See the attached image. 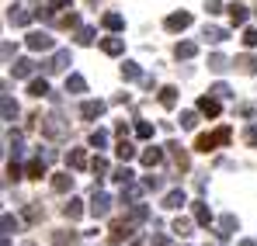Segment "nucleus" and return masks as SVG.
Returning <instances> with one entry per match:
<instances>
[{"mask_svg":"<svg viewBox=\"0 0 257 246\" xmlns=\"http://www.w3.org/2000/svg\"><path fill=\"white\" fill-rule=\"evenodd\" d=\"M229 139H233V128H229V125H222V128L212 132V135H198L195 149H198V153H212V149H219V146H226Z\"/></svg>","mask_w":257,"mask_h":246,"instance_id":"obj_1","label":"nucleus"},{"mask_svg":"<svg viewBox=\"0 0 257 246\" xmlns=\"http://www.w3.org/2000/svg\"><path fill=\"white\" fill-rule=\"evenodd\" d=\"M35 122H39V128H42L45 139H63V135H66V125H63L59 115H39Z\"/></svg>","mask_w":257,"mask_h":246,"instance_id":"obj_2","label":"nucleus"},{"mask_svg":"<svg viewBox=\"0 0 257 246\" xmlns=\"http://www.w3.org/2000/svg\"><path fill=\"white\" fill-rule=\"evenodd\" d=\"M94 218H104L108 211H111V194H104L97 184H94V198H90V208H87Z\"/></svg>","mask_w":257,"mask_h":246,"instance_id":"obj_3","label":"nucleus"},{"mask_svg":"<svg viewBox=\"0 0 257 246\" xmlns=\"http://www.w3.org/2000/svg\"><path fill=\"white\" fill-rule=\"evenodd\" d=\"M70 63H73L70 49H59V52H52V59L42 63V66H45V73H66V70H70Z\"/></svg>","mask_w":257,"mask_h":246,"instance_id":"obj_4","label":"nucleus"},{"mask_svg":"<svg viewBox=\"0 0 257 246\" xmlns=\"http://www.w3.org/2000/svg\"><path fill=\"white\" fill-rule=\"evenodd\" d=\"M236 229H240L236 215H222V218H219V229H215V239H219V243H226V239H233V236H236Z\"/></svg>","mask_w":257,"mask_h":246,"instance_id":"obj_5","label":"nucleus"},{"mask_svg":"<svg viewBox=\"0 0 257 246\" xmlns=\"http://www.w3.org/2000/svg\"><path fill=\"white\" fill-rule=\"evenodd\" d=\"M25 45H28L32 52H49L56 42H52V35H49V32H32V35L25 39Z\"/></svg>","mask_w":257,"mask_h":246,"instance_id":"obj_6","label":"nucleus"},{"mask_svg":"<svg viewBox=\"0 0 257 246\" xmlns=\"http://www.w3.org/2000/svg\"><path fill=\"white\" fill-rule=\"evenodd\" d=\"M7 21H11V25H14V28H28V25H32V21H35V14H32V11H25V7H18V4H14V7H7Z\"/></svg>","mask_w":257,"mask_h":246,"instance_id":"obj_7","label":"nucleus"},{"mask_svg":"<svg viewBox=\"0 0 257 246\" xmlns=\"http://www.w3.org/2000/svg\"><path fill=\"white\" fill-rule=\"evenodd\" d=\"M164 28H167V32H184V28H191V14H188V11H174V14H167Z\"/></svg>","mask_w":257,"mask_h":246,"instance_id":"obj_8","label":"nucleus"},{"mask_svg":"<svg viewBox=\"0 0 257 246\" xmlns=\"http://www.w3.org/2000/svg\"><path fill=\"white\" fill-rule=\"evenodd\" d=\"M104 108H108L104 101H84V104H80V118H84V122H94V118L104 115Z\"/></svg>","mask_w":257,"mask_h":246,"instance_id":"obj_9","label":"nucleus"},{"mask_svg":"<svg viewBox=\"0 0 257 246\" xmlns=\"http://www.w3.org/2000/svg\"><path fill=\"white\" fill-rule=\"evenodd\" d=\"M198 111L209 115V118H215V115L222 111V101H219L215 94H205V97H198Z\"/></svg>","mask_w":257,"mask_h":246,"instance_id":"obj_10","label":"nucleus"},{"mask_svg":"<svg viewBox=\"0 0 257 246\" xmlns=\"http://www.w3.org/2000/svg\"><path fill=\"white\" fill-rule=\"evenodd\" d=\"M164 156H167V146H164V149H160V146H146V149H143V163L150 166V170L164 163Z\"/></svg>","mask_w":257,"mask_h":246,"instance_id":"obj_11","label":"nucleus"},{"mask_svg":"<svg viewBox=\"0 0 257 246\" xmlns=\"http://www.w3.org/2000/svg\"><path fill=\"white\" fill-rule=\"evenodd\" d=\"M125 222H128V225H143V222H150V205H139V201H136V205L128 208Z\"/></svg>","mask_w":257,"mask_h":246,"instance_id":"obj_12","label":"nucleus"},{"mask_svg":"<svg viewBox=\"0 0 257 246\" xmlns=\"http://www.w3.org/2000/svg\"><path fill=\"white\" fill-rule=\"evenodd\" d=\"M143 191H146V184H136V180H132V184H125V187H122V205L132 208L136 201H139V194H143Z\"/></svg>","mask_w":257,"mask_h":246,"instance_id":"obj_13","label":"nucleus"},{"mask_svg":"<svg viewBox=\"0 0 257 246\" xmlns=\"http://www.w3.org/2000/svg\"><path fill=\"white\" fill-rule=\"evenodd\" d=\"M45 163H49V160H45L42 153H39V156H32V160H28V166H25V173H28L32 180H42V177H45Z\"/></svg>","mask_w":257,"mask_h":246,"instance_id":"obj_14","label":"nucleus"},{"mask_svg":"<svg viewBox=\"0 0 257 246\" xmlns=\"http://www.w3.org/2000/svg\"><path fill=\"white\" fill-rule=\"evenodd\" d=\"M101 52H104V56H122V52H125V39H118V35L101 39Z\"/></svg>","mask_w":257,"mask_h":246,"instance_id":"obj_15","label":"nucleus"},{"mask_svg":"<svg viewBox=\"0 0 257 246\" xmlns=\"http://www.w3.org/2000/svg\"><path fill=\"white\" fill-rule=\"evenodd\" d=\"M167 153L174 156V163H177V170H188V166H191V156L184 153V146H177V142H167Z\"/></svg>","mask_w":257,"mask_h":246,"instance_id":"obj_16","label":"nucleus"},{"mask_svg":"<svg viewBox=\"0 0 257 246\" xmlns=\"http://www.w3.org/2000/svg\"><path fill=\"white\" fill-rule=\"evenodd\" d=\"M202 39L212 42V45H219V42L229 39V32H226V28H219V25H205V28H202Z\"/></svg>","mask_w":257,"mask_h":246,"instance_id":"obj_17","label":"nucleus"},{"mask_svg":"<svg viewBox=\"0 0 257 246\" xmlns=\"http://www.w3.org/2000/svg\"><path fill=\"white\" fill-rule=\"evenodd\" d=\"M188 205V194L181 191V187H174V191H167V198H164V208H171V211H177V208Z\"/></svg>","mask_w":257,"mask_h":246,"instance_id":"obj_18","label":"nucleus"},{"mask_svg":"<svg viewBox=\"0 0 257 246\" xmlns=\"http://www.w3.org/2000/svg\"><path fill=\"white\" fill-rule=\"evenodd\" d=\"M191 215H195L198 225H212V208L205 205V201H195V205H191Z\"/></svg>","mask_w":257,"mask_h":246,"instance_id":"obj_19","label":"nucleus"},{"mask_svg":"<svg viewBox=\"0 0 257 246\" xmlns=\"http://www.w3.org/2000/svg\"><path fill=\"white\" fill-rule=\"evenodd\" d=\"M11 73H14V80H28V77L35 73V63H32V59H18V63L11 66Z\"/></svg>","mask_w":257,"mask_h":246,"instance_id":"obj_20","label":"nucleus"},{"mask_svg":"<svg viewBox=\"0 0 257 246\" xmlns=\"http://www.w3.org/2000/svg\"><path fill=\"white\" fill-rule=\"evenodd\" d=\"M80 215H84V201H80V198H70V201L63 205V218H70V222H77Z\"/></svg>","mask_w":257,"mask_h":246,"instance_id":"obj_21","label":"nucleus"},{"mask_svg":"<svg viewBox=\"0 0 257 246\" xmlns=\"http://www.w3.org/2000/svg\"><path fill=\"white\" fill-rule=\"evenodd\" d=\"M226 11H229V21H233V25H247V11H250L247 4H240V0H236V4H229Z\"/></svg>","mask_w":257,"mask_h":246,"instance_id":"obj_22","label":"nucleus"},{"mask_svg":"<svg viewBox=\"0 0 257 246\" xmlns=\"http://www.w3.org/2000/svg\"><path fill=\"white\" fill-rule=\"evenodd\" d=\"M66 163H70V170H84V166H90V160H87L84 149H70L66 153Z\"/></svg>","mask_w":257,"mask_h":246,"instance_id":"obj_23","label":"nucleus"},{"mask_svg":"<svg viewBox=\"0 0 257 246\" xmlns=\"http://www.w3.org/2000/svg\"><path fill=\"white\" fill-rule=\"evenodd\" d=\"M28 94H32V97H49V94H52V90H49V80L32 77V80H28Z\"/></svg>","mask_w":257,"mask_h":246,"instance_id":"obj_24","label":"nucleus"},{"mask_svg":"<svg viewBox=\"0 0 257 246\" xmlns=\"http://www.w3.org/2000/svg\"><path fill=\"white\" fill-rule=\"evenodd\" d=\"M0 111H4V122H14L18 118V104H14V97L4 90V101H0Z\"/></svg>","mask_w":257,"mask_h":246,"instance_id":"obj_25","label":"nucleus"},{"mask_svg":"<svg viewBox=\"0 0 257 246\" xmlns=\"http://www.w3.org/2000/svg\"><path fill=\"white\" fill-rule=\"evenodd\" d=\"M52 191H56V194L73 191V177H70V173H56V177H52Z\"/></svg>","mask_w":257,"mask_h":246,"instance_id":"obj_26","label":"nucleus"},{"mask_svg":"<svg viewBox=\"0 0 257 246\" xmlns=\"http://www.w3.org/2000/svg\"><path fill=\"white\" fill-rule=\"evenodd\" d=\"M122 80H143V66H139V63H132V59H125V63H122Z\"/></svg>","mask_w":257,"mask_h":246,"instance_id":"obj_27","label":"nucleus"},{"mask_svg":"<svg viewBox=\"0 0 257 246\" xmlns=\"http://www.w3.org/2000/svg\"><path fill=\"white\" fill-rule=\"evenodd\" d=\"M66 94H87V80L80 73H70L66 77Z\"/></svg>","mask_w":257,"mask_h":246,"instance_id":"obj_28","label":"nucleus"},{"mask_svg":"<svg viewBox=\"0 0 257 246\" xmlns=\"http://www.w3.org/2000/svg\"><path fill=\"white\" fill-rule=\"evenodd\" d=\"M101 25H104L108 32H122V28H125V18L111 11V14H104V18H101Z\"/></svg>","mask_w":257,"mask_h":246,"instance_id":"obj_29","label":"nucleus"},{"mask_svg":"<svg viewBox=\"0 0 257 246\" xmlns=\"http://www.w3.org/2000/svg\"><path fill=\"white\" fill-rule=\"evenodd\" d=\"M195 52H198V42H177V45H174V56H177V59H191Z\"/></svg>","mask_w":257,"mask_h":246,"instance_id":"obj_30","label":"nucleus"},{"mask_svg":"<svg viewBox=\"0 0 257 246\" xmlns=\"http://www.w3.org/2000/svg\"><path fill=\"white\" fill-rule=\"evenodd\" d=\"M115 156H118L122 163H128V160H136V146H132L128 139H122V142L115 146Z\"/></svg>","mask_w":257,"mask_h":246,"instance_id":"obj_31","label":"nucleus"},{"mask_svg":"<svg viewBox=\"0 0 257 246\" xmlns=\"http://www.w3.org/2000/svg\"><path fill=\"white\" fill-rule=\"evenodd\" d=\"M171 229L181 236V239H184V236H191V229H195V215H191V218H174Z\"/></svg>","mask_w":257,"mask_h":246,"instance_id":"obj_32","label":"nucleus"},{"mask_svg":"<svg viewBox=\"0 0 257 246\" xmlns=\"http://www.w3.org/2000/svg\"><path fill=\"white\" fill-rule=\"evenodd\" d=\"M209 70H212V73H226V70H229V59H226L222 52H212V56H209Z\"/></svg>","mask_w":257,"mask_h":246,"instance_id":"obj_33","label":"nucleus"},{"mask_svg":"<svg viewBox=\"0 0 257 246\" xmlns=\"http://www.w3.org/2000/svg\"><path fill=\"white\" fill-rule=\"evenodd\" d=\"M111 180H115V184H122V187H125V184H132V180H136V173H132V170H128V166H118V170H111Z\"/></svg>","mask_w":257,"mask_h":246,"instance_id":"obj_34","label":"nucleus"},{"mask_svg":"<svg viewBox=\"0 0 257 246\" xmlns=\"http://www.w3.org/2000/svg\"><path fill=\"white\" fill-rule=\"evenodd\" d=\"M233 66H240V70H243L247 77H254V73H257V56H240V59H236Z\"/></svg>","mask_w":257,"mask_h":246,"instance_id":"obj_35","label":"nucleus"},{"mask_svg":"<svg viewBox=\"0 0 257 246\" xmlns=\"http://www.w3.org/2000/svg\"><path fill=\"white\" fill-rule=\"evenodd\" d=\"M94 35H97V28H94V25H80V28H77V42H80V45H90Z\"/></svg>","mask_w":257,"mask_h":246,"instance_id":"obj_36","label":"nucleus"},{"mask_svg":"<svg viewBox=\"0 0 257 246\" xmlns=\"http://www.w3.org/2000/svg\"><path fill=\"white\" fill-rule=\"evenodd\" d=\"M160 104L164 108H174L177 104V87H160Z\"/></svg>","mask_w":257,"mask_h":246,"instance_id":"obj_37","label":"nucleus"},{"mask_svg":"<svg viewBox=\"0 0 257 246\" xmlns=\"http://www.w3.org/2000/svg\"><path fill=\"white\" fill-rule=\"evenodd\" d=\"M87 142H90V146H94V149H104V146H108V132H104V128H94V132H90V139H87Z\"/></svg>","mask_w":257,"mask_h":246,"instance_id":"obj_38","label":"nucleus"},{"mask_svg":"<svg viewBox=\"0 0 257 246\" xmlns=\"http://www.w3.org/2000/svg\"><path fill=\"white\" fill-rule=\"evenodd\" d=\"M52 246H77V232H66V229L56 232V236H52Z\"/></svg>","mask_w":257,"mask_h":246,"instance_id":"obj_39","label":"nucleus"},{"mask_svg":"<svg viewBox=\"0 0 257 246\" xmlns=\"http://www.w3.org/2000/svg\"><path fill=\"white\" fill-rule=\"evenodd\" d=\"M0 225H4V236H11V232H18V225H21V222H18V218H14L11 211H4V218H0Z\"/></svg>","mask_w":257,"mask_h":246,"instance_id":"obj_40","label":"nucleus"},{"mask_svg":"<svg viewBox=\"0 0 257 246\" xmlns=\"http://www.w3.org/2000/svg\"><path fill=\"white\" fill-rule=\"evenodd\" d=\"M42 215H45V211H42L39 201H32V205L25 208V218H28V222H42Z\"/></svg>","mask_w":257,"mask_h":246,"instance_id":"obj_41","label":"nucleus"},{"mask_svg":"<svg viewBox=\"0 0 257 246\" xmlns=\"http://www.w3.org/2000/svg\"><path fill=\"white\" fill-rule=\"evenodd\" d=\"M195 125H198V111H181V128H188V132H191Z\"/></svg>","mask_w":257,"mask_h":246,"instance_id":"obj_42","label":"nucleus"},{"mask_svg":"<svg viewBox=\"0 0 257 246\" xmlns=\"http://www.w3.org/2000/svg\"><path fill=\"white\" fill-rule=\"evenodd\" d=\"M90 170H94L97 177H104V173H108L111 166H108V160H104V156H94V160H90Z\"/></svg>","mask_w":257,"mask_h":246,"instance_id":"obj_43","label":"nucleus"},{"mask_svg":"<svg viewBox=\"0 0 257 246\" xmlns=\"http://www.w3.org/2000/svg\"><path fill=\"white\" fill-rule=\"evenodd\" d=\"M209 94H215L219 101H229V97H233V90H229L226 83H215V87H209Z\"/></svg>","mask_w":257,"mask_h":246,"instance_id":"obj_44","label":"nucleus"},{"mask_svg":"<svg viewBox=\"0 0 257 246\" xmlns=\"http://www.w3.org/2000/svg\"><path fill=\"white\" fill-rule=\"evenodd\" d=\"M21 173H25V170L18 166V160H11V163H7V184H11V180H21Z\"/></svg>","mask_w":257,"mask_h":246,"instance_id":"obj_45","label":"nucleus"},{"mask_svg":"<svg viewBox=\"0 0 257 246\" xmlns=\"http://www.w3.org/2000/svg\"><path fill=\"white\" fill-rule=\"evenodd\" d=\"M136 135H139V139H153V125L150 122H136Z\"/></svg>","mask_w":257,"mask_h":246,"instance_id":"obj_46","label":"nucleus"},{"mask_svg":"<svg viewBox=\"0 0 257 246\" xmlns=\"http://www.w3.org/2000/svg\"><path fill=\"white\" fill-rule=\"evenodd\" d=\"M143 184H146V191H160V187H164V180H160L157 173H150V177H143Z\"/></svg>","mask_w":257,"mask_h":246,"instance_id":"obj_47","label":"nucleus"},{"mask_svg":"<svg viewBox=\"0 0 257 246\" xmlns=\"http://www.w3.org/2000/svg\"><path fill=\"white\" fill-rule=\"evenodd\" d=\"M243 45H247V49L257 45V28H243Z\"/></svg>","mask_w":257,"mask_h":246,"instance_id":"obj_48","label":"nucleus"},{"mask_svg":"<svg viewBox=\"0 0 257 246\" xmlns=\"http://www.w3.org/2000/svg\"><path fill=\"white\" fill-rule=\"evenodd\" d=\"M150 246H171V239L164 232H157V236H150Z\"/></svg>","mask_w":257,"mask_h":246,"instance_id":"obj_49","label":"nucleus"},{"mask_svg":"<svg viewBox=\"0 0 257 246\" xmlns=\"http://www.w3.org/2000/svg\"><path fill=\"white\" fill-rule=\"evenodd\" d=\"M0 52H4V63H11V59H14V42H4Z\"/></svg>","mask_w":257,"mask_h":246,"instance_id":"obj_50","label":"nucleus"},{"mask_svg":"<svg viewBox=\"0 0 257 246\" xmlns=\"http://www.w3.org/2000/svg\"><path fill=\"white\" fill-rule=\"evenodd\" d=\"M205 11H209V14H219V11H222V0H205Z\"/></svg>","mask_w":257,"mask_h":246,"instance_id":"obj_51","label":"nucleus"},{"mask_svg":"<svg viewBox=\"0 0 257 246\" xmlns=\"http://www.w3.org/2000/svg\"><path fill=\"white\" fill-rule=\"evenodd\" d=\"M243 139H247L250 146H257V125H250V128H247V135H243Z\"/></svg>","mask_w":257,"mask_h":246,"instance_id":"obj_52","label":"nucleus"},{"mask_svg":"<svg viewBox=\"0 0 257 246\" xmlns=\"http://www.w3.org/2000/svg\"><path fill=\"white\" fill-rule=\"evenodd\" d=\"M115 135H122V139H125V135H128V122H118V125H115Z\"/></svg>","mask_w":257,"mask_h":246,"instance_id":"obj_53","label":"nucleus"},{"mask_svg":"<svg viewBox=\"0 0 257 246\" xmlns=\"http://www.w3.org/2000/svg\"><path fill=\"white\" fill-rule=\"evenodd\" d=\"M240 246H254V239H243V243H240Z\"/></svg>","mask_w":257,"mask_h":246,"instance_id":"obj_54","label":"nucleus"},{"mask_svg":"<svg viewBox=\"0 0 257 246\" xmlns=\"http://www.w3.org/2000/svg\"><path fill=\"white\" fill-rule=\"evenodd\" d=\"M28 246H35V243H28Z\"/></svg>","mask_w":257,"mask_h":246,"instance_id":"obj_55","label":"nucleus"}]
</instances>
